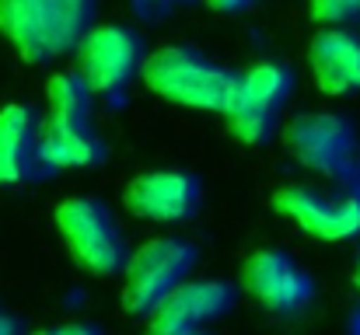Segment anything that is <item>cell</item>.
Instances as JSON below:
<instances>
[{"instance_id":"obj_3","label":"cell","mask_w":360,"mask_h":335,"mask_svg":"<svg viewBox=\"0 0 360 335\" xmlns=\"http://www.w3.org/2000/svg\"><path fill=\"white\" fill-rule=\"evenodd\" d=\"M196 265V248L182 237L143 241L122 269V308L129 315H150L168 294H175L189 269Z\"/></svg>"},{"instance_id":"obj_21","label":"cell","mask_w":360,"mask_h":335,"mask_svg":"<svg viewBox=\"0 0 360 335\" xmlns=\"http://www.w3.org/2000/svg\"><path fill=\"white\" fill-rule=\"evenodd\" d=\"M0 335H21V325H18V318H11L4 308H0Z\"/></svg>"},{"instance_id":"obj_22","label":"cell","mask_w":360,"mask_h":335,"mask_svg":"<svg viewBox=\"0 0 360 335\" xmlns=\"http://www.w3.org/2000/svg\"><path fill=\"white\" fill-rule=\"evenodd\" d=\"M354 283H357V290H360V258H357V269H354Z\"/></svg>"},{"instance_id":"obj_8","label":"cell","mask_w":360,"mask_h":335,"mask_svg":"<svg viewBox=\"0 0 360 335\" xmlns=\"http://www.w3.org/2000/svg\"><path fill=\"white\" fill-rule=\"evenodd\" d=\"M231 304H235L231 283L186 280L147 315V335H200V325L221 318Z\"/></svg>"},{"instance_id":"obj_7","label":"cell","mask_w":360,"mask_h":335,"mask_svg":"<svg viewBox=\"0 0 360 335\" xmlns=\"http://www.w3.org/2000/svg\"><path fill=\"white\" fill-rule=\"evenodd\" d=\"M74 53H77V74L95 91H116L122 84H129V77L143 70L147 63L140 35L126 25L91 28Z\"/></svg>"},{"instance_id":"obj_14","label":"cell","mask_w":360,"mask_h":335,"mask_svg":"<svg viewBox=\"0 0 360 335\" xmlns=\"http://www.w3.org/2000/svg\"><path fill=\"white\" fill-rule=\"evenodd\" d=\"M294 91V74L283 63H255L252 70H245L238 81V95L248 98L252 105L269 112H280L283 102Z\"/></svg>"},{"instance_id":"obj_5","label":"cell","mask_w":360,"mask_h":335,"mask_svg":"<svg viewBox=\"0 0 360 335\" xmlns=\"http://www.w3.org/2000/svg\"><path fill=\"white\" fill-rule=\"evenodd\" d=\"M273 210L319 241H350L360 234V192H315L308 185H287L273 192Z\"/></svg>"},{"instance_id":"obj_15","label":"cell","mask_w":360,"mask_h":335,"mask_svg":"<svg viewBox=\"0 0 360 335\" xmlns=\"http://www.w3.org/2000/svg\"><path fill=\"white\" fill-rule=\"evenodd\" d=\"M46 98H49V115H60V119H91L95 88L77 70H63V74H53L49 77Z\"/></svg>"},{"instance_id":"obj_24","label":"cell","mask_w":360,"mask_h":335,"mask_svg":"<svg viewBox=\"0 0 360 335\" xmlns=\"http://www.w3.org/2000/svg\"><path fill=\"white\" fill-rule=\"evenodd\" d=\"M357 335H360V318H357Z\"/></svg>"},{"instance_id":"obj_9","label":"cell","mask_w":360,"mask_h":335,"mask_svg":"<svg viewBox=\"0 0 360 335\" xmlns=\"http://www.w3.org/2000/svg\"><path fill=\"white\" fill-rule=\"evenodd\" d=\"M200 196H203V189H200V178L196 175L165 168V171L136 175L126 185L122 203L140 221L179 223V221H189L200 210Z\"/></svg>"},{"instance_id":"obj_23","label":"cell","mask_w":360,"mask_h":335,"mask_svg":"<svg viewBox=\"0 0 360 335\" xmlns=\"http://www.w3.org/2000/svg\"><path fill=\"white\" fill-rule=\"evenodd\" d=\"M150 4H175V0H150Z\"/></svg>"},{"instance_id":"obj_12","label":"cell","mask_w":360,"mask_h":335,"mask_svg":"<svg viewBox=\"0 0 360 335\" xmlns=\"http://www.w3.org/2000/svg\"><path fill=\"white\" fill-rule=\"evenodd\" d=\"M308 63L319 91L354 95L360 91V35L350 28H326L308 46Z\"/></svg>"},{"instance_id":"obj_19","label":"cell","mask_w":360,"mask_h":335,"mask_svg":"<svg viewBox=\"0 0 360 335\" xmlns=\"http://www.w3.org/2000/svg\"><path fill=\"white\" fill-rule=\"evenodd\" d=\"M35 335H98V329L84 325V322H67V325H53V329H42Z\"/></svg>"},{"instance_id":"obj_16","label":"cell","mask_w":360,"mask_h":335,"mask_svg":"<svg viewBox=\"0 0 360 335\" xmlns=\"http://www.w3.org/2000/svg\"><path fill=\"white\" fill-rule=\"evenodd\" d=\"M95 11L98 0H53V18H56V46L63 49H77L84 42V35L95 28Z\"/></svg>"},{"instance_id":"obj_17","label":"cell","mask_w":360,"mask_h":335,"mask_svg":"<svg viewBox=\"0 0 360 335\" xmlns=\"http://www.w3.org/2000/svg\"><path fill=\"white\" fill-rule=\"evenodd\" d=\"M221 115H224L231 136L241 140V143H262V140H269V133H273V126H276V112L252 105L248 98H241L238 91H235L231 105L221 112Z\"/></svg>"},{"instance_id":"obj_11","label":"cell","mask_w":360,"mask_h":335,"mask_svg":"<svg viewBox=\"0 0 360 335\" xmlns=\"http://www.w3.org/2000/svg\"><path fill=\"white\" fill-rule=\"evenodd\" d=\"M0 32L28 63L60 56L53 0H0Z\"/></svg>"},{"instance_id":"obj_20","label":"cell","mask_w":360,"mask_h":335,"mask_svg":"<svg viewBox=\"0 0 360 335\" xmlns=\"http://www.w3.org/2000/svg\"><path fill=\"white\" fill-rule=\"evenodd\" d=\"M214 11H221V14H238L245 7H252V0H207Z\"/></svg>"},{"instance_id":"obj_13","label":"cell","mask_w":360,"mask_h":335,"mask_svg":"<svg viewBox=\"0 0 360 335\" xmlns=\"http://www.w3.org/2000/svg\"><path fill=\"white\" fill-rule=\"evenodd\" d=\"M105 157V143L91 119H42V161L46 168H91Z\"/></svg>"},{"instance_id":"obj_18","label":"cell","mask_w":360,"mask_h":335,"mask_svg":"<svg viewBox=\"0 0 360 335\" xmlns=\"http://www.w3.org/2000/svg\"><path fill=\"white\" fill-rule=\"evenodd\" d=\"M308 11L319 25H354L360 21V0H308Z\"/></svg>"},{"instance_id":"obj_6","label":"cell","mask_w":360,"mask_h":335,"mask_svg":"<svg viewBox=\"0 0 360 335\" xmlns=\"http://www.w3.org/2000/svg\"><path fill=\"white\" fill-rule=\"evenodd\" d=\"M241 283L252 301H259L273 315H297L315 294V280L308 276V269H301L280 248L252 251L241 265Z\"/></svg>"},{"instance_id":"obj_1","label":"cell","mask_w":360,"mask_h":335,"mask_svg":"<svg viewBox=\"0 0 360 335\" xmlns=\"http://www.w3.org/2000/svg\"><path fill=\"white\" fill-rule=\"evenodd\" d=\"M140 74H143V84L158 98L200 112H224L231 105L241 81L228 67H221L217 60H210L207 53H200L193 46L154 49Z\"/></svg>"},{"instance_id":"obj_10","label":"cell","mask_w":360,"mask_h":335,"mask_svg":"<svg viewBox=\"0 0 360 335\" xmlns=\"http://www.w3.org/2000/svg\"><path fill=\"white\" fill-rule=\"evenodd\" d=\"M42 168V119L25 102H7L0 109V185H25Z\"/></svg>"},{"instance_id":"obj_2","label":"cell","mask_w":360,"mask_h":335,"mask_svg":"<svg viewBox=\"0 0 360 335\" xmlns=\"http://www.w3.org/2000/svg\"><path fill=\"white\" fill-rule=\"evenodd\" d=\"M56 230L74 262L95 276H120L129 262L120 223L91 196H70L56 206Z\"/></svg>"},{"instance_id":"obj_4","label":"cell","mask_w":360,"mask_h":335,"mask_svg":"<svg viewBox=\"0 0 360 335\" xmlns=\"http://www.w3.org/2000/svg\"><path fill=\"white\" fill-rule=\"evenodd\" d=\"M287 147L304 168H311L326 178H343L357 161V129L343 115L304 112V115L290 119Z\"/></svg>"}]
</instances>
